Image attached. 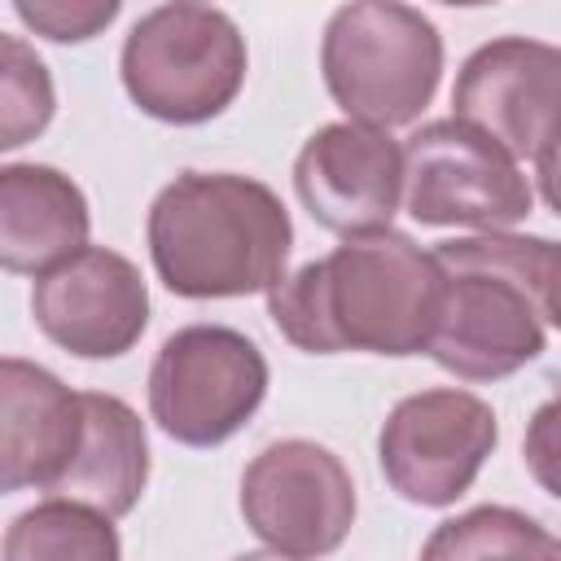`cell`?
Returning a JSON list of instances; mask_svg holds the SVG:
<instances>
[{
  "label": "cell",
  "instance_id": "obj_20",
  "mask_svg": "<svg viewBox=\"0 0 561 561\" xmlns=\"http://www.w3.org/2000/svg\"><path fill=\"white\" fill-rule=\"evenodd\" d=\"M522 456L530 478L561 500V386L548 403L535 408V416L526 421V438H522Z\"/></svg>",
  "mask_w": 561,
  "mask_h": 561
},
{
  "label": "cell",
  "instance_id": "obj_23",
  "mask_svg": "<svg viewBox=\"0 0 561 561\" xmlns=\"http://www.w3.org/2000/svg\"><path fill=\"white\" fill-rule=\"evenodd\" d=\"M232 561H298V557H285V552H241V557H232Z\"/></svg>",
  "mask_w": 561,
  "mask_h": 561
},
{
  "label": "cell",
  "instance_id": "obj_9",
  "mask_svg": "<svg viewBox=\"0 0 561 561\" xmlns=\"http://www.w3.org/2000/svg\"><path fill=\"white\" fill-rule=\"evenodd\" d=\"M241 517L272 552L298 561L329 557L355 526L351 469L311 438L267 443L241 473Z\"/></svg>",
  "mask_w": 561,
  "mask_h": 561
},
{
  "label": "cell",
  "instance_id": "obj_18",
  "mask_svg": "<svg viewBox=\"0 0 561 561\" xmlns=\"http://www.w3.org/2000/svg\"><path fill=\"white\" fill-rule=\"evenodd\" d=\"M0 149H18L35 140L53 118V79L48 66L26 48L22 35L0 39Z\"/></svg>",
  "mask_w": 561,
  "mask_h": 561
},
{
  "label": "cell",
  "instance_id": "obj_22",
  "mask_svg": "<svg viewBox=\"0 0 561 561\" xmlns=\"http://www.w3.org/2000/svg\"><path fill=\"white\" fill-rule=\"evenodd\" d=\"M535 175H539L543 202L561 215V123H557V131L539 145V153H535Z\"/></svg>",
  "mask_w": 561,
  "mask_h": 561
},
{
  "label": "cell",
  "instance_id": "obj_19",
  "mask_svg": "<svg viewBox=\"0 0 561 561\" xmlns=\"http://www.w3.org/2000/svg\"><path fill=\"white\" fill-rule=\"evenodd\" d=\"M13 13L53 44H83L118 18V0H18Z\"/></svg>",
  "mask_w": 561,
  "mask_h": 561
},
{
  "label": "cell",
  "instance_id": "obj_21",
  "mask_svg": "<svg viewBox=\"0 0 561 561\" xmlns=\"http://www.w3.org/2000/svg\"><path fill=\"white\" fill-rule=\"evenodd\" d=\"M535 294H539V311H543V320L561 329V241H543V259H539Z\"/></svg>",
  "mask_w": 561,
  "mask_h": 561
},
{
  "label": "cell",
  "instance_id": "obj_7",
  "mask_svg": "<svg viewBox=\"0 0 561 561\" xmlns=\"http://www.w3.org/2000/svg\"><path fill=\"white\" fill-rule=\"evenodd\" d=\"M403 202L425 228L508 232L535 206L513 153L460 118H434L403 145Z\"/></svg>",
  "mask_w": 561,
  "mask_h": 561
},
{
  "label": "cell",
  "instance_id": "obj_6",
  "mask_svg": "<svg viewBox=\"0 0 561 561\" xmlns=\"http://www.w3.org/2000/svg\"><path fill=\"white\" fill-rule=\"evenodd\" d=\"M267 399L263 351L228 324L175 329L149 368V416L171 443L219 447Z\"/></svg>",
  "mask_w": 561,
  "mask_h": 561
},
{
  "label": "cell",
  "instance_id": "obj_1",
  "mask_svg": "<svg viewBox=\"0 0 561 561\" xmlns=\"http://www.w3.org/2000/svg\"><path fill=\"white\" fill-rule=\"evenodd\" d=\"M443 267L408 232H368L302 263L267 294L276 333L307 355H425L438 320Z\"/></svg>",
  "mask_w": 561,
  "mask_h": 561
},
{
  "label": "cell",
  "instance_id": "obj_24",
  "mask_svg": "<svg viewBox=\"0 0 561 561\" xmlns=\"http://www.w3.org/2000/svg\"><path fill=\"white\" fill-rule=\"evenodd\" d=\"M557 561H561V552H557Z\"/></svg>",
  "mask_w": 561,
  "mask_h": 561
},
{
  "label": "cell",
  "instance_id": "obj_2",
  "mask_svg": "<svg viewBox=\"0 0 561 561\" xmlns=\"http://www.w3.org/2000/svg\"><path fill=\"white\" fill-rule=\"evenodd\" d=\"M158 280L175 298L272 294L289 272L294 224L285 202L237 171H180L145 224Z\"/></svg>",
  "mask_w": 561,
  "mask_h": 561
},
{
  "label": "cell",
  "instance_id": "obj_11",
  "mask_svg": "<svg viewBox=\"0 0 561 561\" xmlns=\"http://www.w3.org/2000/svg\"><path fill=\"white\" fill-rule=\"evenodd\" d=\"M31 316L61 351L79 359H118L149 329V289L127 254L88 245L35 280Z\"/></svg>",
  "mask_w": 561,
  "mask_h": 561
},
{
  "label": "cell",
  "instance_id": "obj_4",
  "mask_svg": "<svg viewBox=\"0 0 561 561\" xmlns=\"http://www.w3.org/2000/svg\"><path fill=\"white\" fill-rule=\"evenodd\" d=\"M324 88L351 123L403 127L416 123L443 79L438 26L399 0L342 4L320 39Z\"/></svg>",
  "mask_w": 561,
  "mask_h": 561
},
{
  "label": "cell",
  "instance_id": "obj_8",
  "mask_svg": "<svg viewBox=\"0 0 561 561\" xmlns=\"http://www.w3.org/2000/svg\"><path fill=\"white\" fill-rule=\"evenodd\" d=\"M500 443V421L486 399L456 386H434L399 399L377 434V465L390 491L421 508L456 504Z\"/></svg>",
  "mask_w": 561,
  "mask_h": 561
},
{
  "label": "cell",
  "instance_id": "obj_14",
  "mask_svg": "<svg viewBox=\"0 0 561 561\" xmlns=\"http://www.w3.org/2000/svg\"><path fill=\"white\" fill-rule=\"evenodd\" d=\"M83 188L44 162H9L0 171V263L18 276H44L88 250Z\"/></svg>",
  "mask_w": 561,
  "mask_h": 561
},
{
  "label": "cell",
  "instance_id": "obj_10",
  "mask_svg": "<svg viewBox=\"0 0 561 561\" xmlns=\"http://www.w3.org/2000/svg\"><path fill=\"white\" fill-rule=\"evenodd\" d=\"M403 184V145L390 131L351 118L311 131L294 158V193L302 210L346 241L386 232L399 215Z\"/></svg>",
  "mask_w": 561,
  "mask_h": 561
},
{
  "label": "cell",
  "instance_id": "obj_5",
  "mask_svg": "<svg viewBox=\"0 0 561 561\" xmlns=\"http://www.w3.org/2000/svg\"><path fill=\"white\" fill-rule=\"evenodd\" d=\"M245 35L224 9L158 4L123 39V88L140 114L197 127L219 118L245 83Z\"/></svg>",
  "mask_w": 561,
  "mask_h": 561
},
{
  "label": "cell",
  "instance_id": "obj_16",
  "mask_svg": "<svg viewBox=\"0 0 561 561\" xmlns=\"http://www.w3.org/2000/svg\"><path fill=\"white\" fill-rule=\"evenodd\" d=\"M4 561H123V543L114 517L75 500H44L9 522Z\"/></svg>",
  "mask_w": 561,
  "mask_h": 561
},
{
  "label": "cell",
  "instance_id": "obj_15",
  "mask_svg": "<svg viewBox=\"0 0 561 561\" xmlns=\"http://www.w3.org/2000/svg\"><path fill=\"white\" fill-rule=\"evenodd\" d=\"M149 482V434L118 394L83 390V438L48 500H75L105 517H127Z\"/></svg>",
  "mask_w": 561,
  "mask_h": 561
},
{
  "label": "cell",
  "instance_id": "obj_12",
  "mask_svg": "<svg viewBox=\"0 0 561 561\" xmlns=\"http://www.w3.org/2000/svg\"><path fill=\"white\" fill-rule=\"evenodd\" d=\"M451 118L513 158H535L561 123V48L504 35L473 48L451 88Z\"/></svg>",
  "mask_w": 561,
  "mask_h": 561
},
{
  "label": "cell",
  "instance_id": "obj_13",
  "mask_svg": "<svg viewBox=\"0 0 561 561\" xmlns=\"http://www.w3.org/2000/svg\"><path fill=\"white\" fill-rule=\"evenodd\" d=\"M0 408V491L35 486L53 495L83 438V394L57 373L4 355Z\"/></svg>",
  "mask_w": 561,
  "mask_h": 561
},
{
  "label": "cell",
  "instance_id": "obj_3",
  "mask_svg": "<svg viewBox=\"0 0 561 561\" xmlns=\"http://www.w3.org/2000/svg\"><path fill=\"white\" fill-rule=\"evenodd\" d=\"M548 237L478 232L438 241L443 298L430 337V359L460 381H500L543 355L539 259Z\"/></svg>",
  "mask_w": 561,
  "mask_h": 561
},
{
  "label": "cell",
  "instance_id": "obj_17",
  "mask_svg": "<svg viewBox=\"0 0 561 561\" xmlns=\"http://www.w3.org/2000/svg\"><path fill=\"white\" fill-rule=\"evenodd\" d=\"M561 543L522 508L482 504L430 530L421 561H557Z\"/></svg>",
  "mask_w": 561,
  "mask_h": 561
}]
</instances>
